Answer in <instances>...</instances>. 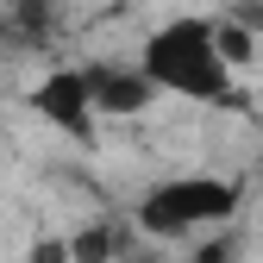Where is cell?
Masks as SVG:
<instances>
[{
  "mask_svg": "<svg viewBox=\"0 0 263 263\" xmlns=\"http://www.w3.org/2000/svg\"><path fill=\"white\" fill-rule=\"evenodd\" d=\"M138 69L157 82V94H182V101H226L232 94V63L219 57L213 19H163L151 38L138 44Z\"/></svg>",
  "mask_w": 263,
  "mask_h": 263,
  "instance_id": "obj_1",
  "label": "cell"
},
{
  "mask_svg": "<svg viewBox=\"0 0 263 263\" xmlns=\"http://www.w3.org/2000/svg\"><path fill=\"white\" fill-rule=\"evenodd\" d=\"M238 213V182H226V176H170V182H157L144 201H138V232L151 238H201L213 232V226H226Z\"/></svg>",
  "mask_w": 263,
  "mask_h": 263,
  "instance_id": "obj_2",
  "label": "cell"
},
{
  "mask_svg": "<svg viewBox=\"0 0 263 263\" xmlns=\"http://www.w3.org/2000/svg\"><path fill=\"white\" fill-rule=\"evenodd\" d=\"M31 119H44L50 132H63V138H94V125H101V101H94V76L76 69V63H63V69L38 76L25 94Z\"/></svg>",
  "mask_w": 263,
  "mask_h": 263,
  "instance_id": "obj_3",
  "label": "cell"
},
{
  "mask_svg": "<svg viewBox=\"0 0 263 263\" xmlns=\"http://www.w3.org/2000/svg\"><path fill=\"white\" fill-rule=\"evenodd\" d=\"M69 263H113V226H82V232L63 245Z\"/></svg>",
  "mask_w": 263,
  "mask_h": 263,
  "instance_id": "obj_6",
  "label": "cell"
},
{
  "mask_svg": "<svg viewBox=\"0 0 263 263\" xmlns=\"http://www.w3.org/2000/svg\"><path fill=\"white\" fill-rule=\"evenodd\" d=\"M138 263H157V257H138Z\"/></svg>",
  "mask_w": 263,
  "mask_h": 263,
  "instance_id": "obj_8",
  "label": "cell"
},
{
  "mask_svg": "<svg viewBox=\"0 0 263 263\" xmlns=\"http://www.w3.org/2000/svg\"><path fill=\"white\" fill-rule=\"evenodd\" d=\"M188 263H245V238L238 232H207L188 251Z\"/></svg>",
  "mask_w": 263,
  "mask_h": 263,
  "instance_id": "obj_7",
  "label": "cell"
},
{
  "mask_svg": "<svg viewBox=\"0 0 263 263\" xmlns=\"http://www.w3.org/2000/svg\"><path fill=\"white\" fill-rule=\"evenodd\" d=\"M213 38H219V57L232 63V69H251V57H257V31L245 19H213Z\"/></svg>",
  "mask_w": 263,
  "mask_h": 263,
  "instance_id": "obj_5",
  "label": "cell"
},
{
  "mask_svg": "<svg viewBox=\"0 0 263 263\" xmlns=\"http://www.w3.org/2000/svg\"><path fill=\"white\" fill-rule=\"evenodd\" d=\"M94 76V101H101V119H132L157 101V82L138 69V63H88Z\"/></svg>",
  "mask_w": 263,
  "mask_h": 263,
  "instance_id": "obj_4",
  "label": "cell"
}]
</instances>
